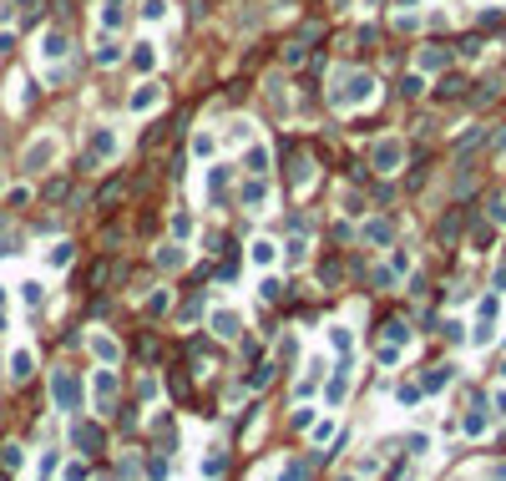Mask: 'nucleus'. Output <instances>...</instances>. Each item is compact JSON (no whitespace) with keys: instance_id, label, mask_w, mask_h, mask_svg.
<instances>
[{"instance_id":"1","label":"nucleus","mask_w":506,"mask_h":481,"mask_svg":"<svg viewBox=\"0 0 506 481\" xmlns=\"http://www.w3.org/2000/svg\"><path fill=\"white\" fill-rule=\"evenodd\" d=\"M329 102H334L339 111H354V107L374 102V76H370V71H350V66H339V71H334V91H329Z\"/></svg>"},{"instance_id":"2","label":"nucleus","mask_w":506,"mask_h":481,"mask_svg":"<svg viewBox=\"0 0 506 481\" xmlns=\"http://www.w3.org/2000/svg\"><path fill=\"white\" fill-rule=\"evenodd\" d=\"M374 167H380V172H395L400 163H405V142H395V137H385V142H374Z\"/></svg>"},{"instance_id":"3","label":"nucleus","mask_w":506,"mask_h":481,"mask_svg":"<svg viewBox=\"0 0 506 481\" xmlns=\"http://www.w3.org/2000/svg\"><path fill=\"white\" fill-rule=\"evenodd\" d=\"M117 147H122L117 132H111V127H96V132H91V157H87V163L96 167L102 157H117Z\"/></svg>"},{"instance_id":"4","label":"nucleus","mask_w":506,"mask_h":481,"mask_svg":"<svg viewBox=\"0 0 506 481\" xmlns=\"http://www.w3.org/2000/svg\"><path fill=\"white\" fill-rule=\"evenodd\" d=\"M213 334H218V340H238V334H243V319L233 309H213Z\"/></svg>"},{"instance_id":"5","label":"nucleus","mask_w":506,"mask_h":481,"mask_svg":"<svg viewBox=\"0 0 506 481\" xmlns=\"http://www.w3.org/2000/svg\"><path fill=\"white\" fill-rule=\"evenodd\" d=\"M157 107H162V87L157 82H142L132 91V111H157Z\"/></svg>"},{"instance_id":"6","label":"nucleus","mask_w":506,"mask_h":481,"mask_svg":"<svg viewBox=\"0 0 506 481\" xmlns=\"http://www.w3.org/2000/svg\"><path fill=\"white\" fill-rule=\"evenodd\" d=\"M51 390H56V406H61V410H76V380H71L66 370H56Z\"/></svg>"},{"instance_id":"7","label":"nucleus","mask_w":506,"mask_h":481,"mask_svg":"<svg viewBox=\"0 0 506 481\" xmlns=\"http://www.w3.org/2000/svg\"><path fill=\"white\" fill-rule=\"evenodd\" d=\"M446 61H451V51H446V46H420L415 66H420V71H446Z\"/></svg>"},{"instance_id":"8","label":"nucleus","mask_w":506,"mask_h":481,"mask_svg":"<svg viewBox=\"0 0 506 481\" xmlns=\"http://www.w3.org/2000/svg\"><path fill=\"white\" fill-rule=\"evenodd\" d=\"M66 30H46V36H41V56L46 61H61V56H66Z\"/></svg>"},{"instance_id":"9","label":"nucleus","mask_w":506,"mask_h":481,"mask_svg":"<svg viewBox=\"0 0 506 481\" xmlns=\"http://www.w3.org/2000/svg\"><path fill=\"white\" fill-rule=\"evenodd\" d=\"M51 157H56V137H41L36 147L26 152V167H46V163H51Z\"/></svg>"},{"instance_id":"10","label":"nucleus","mask_w":506,"mask_h":481,"mask_svg":"<svg viewBox=\"0 0 506 481\" xmlns=\"http://www.w3.org/2000/svg\"><path fill=\"white\" fill-rule=\"evenodd\" d=\"M132 66H137L142 76L157 66V46H152V41H137V46H132Z\"/></svg>"},{"instance_id":"11","label":"nucleus","mask_w":506,"mask_h":481,"mask_svg":"<svg viewBox=\"0 0 506 481\" xmlns=\"http://www.w3.org/2000/svg\"><path fill=\"white\" fill-rule=\"evenodd\" d=\"M117 61H122V46L111 36H96V66H117Z\"/></svg>"},{"instance_id":"12","label":"nucleus","mask_w":506,"mask_h":481,"mask_svg":"<svg viewBox=\"0 0 506 481\" xmlns=\"http://www.w3.org/2000/svg\"><path fill=\"white\" fill-rule=\"evenodd\" d=\"M243 203H249L253 213H258V208L269 203V188H264V178H253V183H243Z\"/></svg>"},{"instance_id":"13","label":"nucleus","mask_w":506,"mask_h":481,"mask_svg":"<svg viewBox=\"0 0 506 481\" xmlns=\"http://www.w3.org/2000/svg\"><path fill=\"white\" fill-rule=\"evenodd\" d=\"M249 259L253 264H273V259H279V248H273L269 238H253V244H249Z\"/></svg>"},{"instance_id":"14","label":"nucleus","mask_w":506,"mask_h":481,"mask_svg":"<svg viewBox=\"0 0 506 481\" xmlns=\"http://www.w3.org/2000/svg\"><path fill=\"white\" fill-rule=\"evenodd\" d=\"M365 233H370V244H390V238H395V223H390V218H374Z\"/></svg>"},{"instance_id":"15","label":"nucleus","mask_w":506,"mask_h":481,"mask_svg":"<svg viewBox=\"0 0 506 481\" xmlns=\"http://www.w3.org/2000/svg\"><path fill=\"white\" fill-rule=\"evenodd\" d=\"M71 436H76V446H81V451H87V456L96 451V446H102V430H91V426H76Z\"/></svg>"},{"instance_id":"16","label":"nucleus","mask_w":506,"mask_h":481,"mask_svg":"<svg viewBox=\"0 0 506 481\" xmlns=\"http://www.w3.org/2000/svg\"><path fill=\"white\" fill-rule=\"evenodd\" d=\"M142 21H147V26L168 21V0H142Z\"/></svg>"},{"instance_id":"17","label":"nucleus","mask_w":506,"mask_h":481,"mask_svg":"<svg viewBox=\"0 0 506 481\" xmlns=\"http://www.w3.org/2000/svg\"><path fill=\"white\" fill-rule=\"evenodd\" d=\"M91 350H96V355H102L107 365H111V360L122 355V350H117V340H111V334H96V340H91Z\"/></svg>"},{"instance_id":"18","label":"nucleus","mask_w":506,"mask_h":481,"mask_svg":"<svg viewBox=\"0 0 506 481\" xmlns=\"http://www.w3.org/2000/svg\"><path fill=\"white\" fill-rule=\"evenodd\" d=\"M461 426H466V436H471V441H481V436H486V415H481V410H466V421H461Z\"/></svg>"},{"instance_id":"19","label":"nucleus","mask_w":506,"mask_h":481,"mask_svg":"<svg viewBox=\"0 0 506 481\" xmlns=\"http://www.w3.org/2000/svg\"><path fill=\"white\" fill-rule=\"evenodd\" d=\"M111 390H117V380H111V370H102L96 375V400H102V410L111 406Z\"/></svg>"},{"instance_id":"20","label":"nucleus","mask_w":506,"mask_h":481,"mask_svg":"<svg viewBox=\"0 0 506 481\" xmlns=\"http://www.w3.org/2000/svg\"><path fill=\"white\" fill-rule=\"evenodd\" d=\"M249 137H253V122H249V117L228 122V142H249Z\"/></svg>"},{"instance_id":"21","label":"nucleus","mask_w":506,"mask_h":481,"mask_svg":"<svg viewBox=\"0 0 506 481\" xmlns=\"http://www.w3.org/2000/svg\"><path fill=\"white\" fill-rule=\"evenodd\" d=\"M380 334H385V345H405V334H410V329H405L400 319H385V329H380Z\"/></svg>"},{"instance_id":"22","label":"nucleus","mask_w":506,"mask_h":481,"mask_svg":"<svg viewBox=\"0 0 506 481\" xmlns=\"http://www.w3.org/2000/svg\"><path fill=\"white\" fill-rule=\"evenodd\" d=\"M446 385H451V370H446V365H440V370H426V390H431V395L446 390Z\"/></svg>"},{"instance_id":"23","label":"nucleus","mask_w":506,"mask_h":481,"mask_svg":"<svg viewBox=\"0 0 506 481\" xmlns=\"http://www.w3.org/2000/svg\"><path fill=\"white\" fill-rule=\"evenodd\" d=\"M258 299H264V304L284 299V284H279V279H264V284H258Z\"/></svg>"},{"instance_id":"24","label":"nucleus","mask_w":506,"mask_h":481,"mask_svg":"<svg viewBox=\"0 0 506 481\" xmlns=\"http://www.w3.org/2000/svg\"><path fill=\"white\" fill-rule=\"evenodd\" d=\"M0 466H6V471H15V466H21V446H0Z\"/></svg>"},{"instance_id":"25","label":"nucleus","mask_w":506,"mask_h":481,"mask_svg":"<svg viewBox=\"0 0 506 481\" xmlns=\"http://www.w3.org/2000/svg\"><path fill=\"white\" fill-rule=\"evenodd\" d=\"M293 183H314V163H309V157H299V163H293Z\"/></svg>"},{"instance_id":"26","label":"nucleus","mask_w":506,"mask_h":481,"mask_svg":"<svg viewBox=\"0 0 506 481\" xmlns=\"http://www.w3.org/2000/svg\"><path fill=\"white\" fill-rule=\"evenodd\" d=\"M10 365H15V380H26V375H30V365H36V360H30V350H15V360H10Z\"/></svg>"},{"instance_id":"27","label":"nucleus","mask_w":506,"mask_h":481,"mask_svg":"<svg viewBox=\"0 0 506 481\" xmlns=\"http://www.w3.org/2000/svg\"><path fill=\"white\" fill-rule=\"evenodd\" d=\"M249 167L264 178V172H269V152H264V147H249Z\"/></svg>"},{"instance_id":"28","label":"nucleus","mask_w":506,"mask_h":481,"mask_svg":"<svg viewBox=\"0 0 506 481\" xmlns=\"http://www.w3.org/2000/svg\"><path fill=\"white\" fill-rule=\"evenodd\" d=\"M172 233L177 238H192V213H172Z\"/></svg>"},{"instance_id":"29","label":"nucleus","mask_w":506,"mask_h":481,"mask_svg":"<svg viewBox=\"0 0 506 481\" xmlns=\"http://www.w3.org/2000/svg\"><path fill=\"white\" fill-rule=\"evenodd\" d=\"M329 340H334V350H350V345H354V334H350L345 325H334V329H329Z\"/></svg>"},{"instance_id":"30","label":"nucleus","mask_w":506,"mask_h":481,"mask_svg":"<svg viewBox=\"0 0 506 481\" xmlns=\"http://www.w3.org/2000/svg\"><path fill=\"white\" fill-rule=\"evenodd\" d=\"M51 264L66 269V264H71V244H56V248H51Z\"/></svg>"},{"instance_id":"31","label":"nucleus","mask_w":506,"mask_h":481,"mask_svg":"<svg viewBox=\"0 0 506 481\" xmlns=\"http://www.w3.org/2000/svg\"><path fill=\"white\" fill-rule=\"evenodd\" d=\"M21 299H26V304H41V284L26 279V284H21Z\"/></svg>"},{"instance_id":"32","label":"nucleus","mask_w":506,"mask_h":481,"mask_svg":"<svg viewBox=\"0 0 506 481\" xmlns=\"http://www.w3.org/2000/svg\"><path fill=\"white\" fill-rule=\"evenodd\" d=\"M147 476H152V481H162V476H168V461H162V456H152V461H147Z\"/></svg>"},{"instance_id":"33","label":"nucleus","mask_w":506,"mask_h":481,"mask_svg":"<svg viewBox=\"0 0 506 481\" xmlns=\"http://www.w3.org/2000/svg\"><path fill=\"white\" fill-rule=\"evenodd\" d=\"M345 213H365V198H360V192H345Z\"/></svg>"},{"instance_id":"34","label":"nucleus","mask_w":506,"mask_h":481,"mask_svg":"<svg viewBox=\"0 0 506 481\" xmlns=\"http://www.w3.org/2000/svg\"><path fill=\"white\" fill-rule=\"evenodd\" d=\"M284 61H289V66H299V61H304V41H293L289 51H284Z\"/></svg>"},{"instance_id":"35","label":"nucleus","mask_w":506,"mask_h":481,"mask_svg":"<svg viewBox=\"0 0 506 481\" xmlns=\"http://www.w3.org/2000/svg\"><path fill=\"white\" fill-rule=\"evenodd\" d=\"M284 481H304V461H293V466L284 471Z\"/></svg>"},{"instance_id":"36","label":"nucleus","mask_w":506,"mask_h":481,"mask_svg":"<svg viewBox=\"0 0 506 481\" xmlns=\"http://www.w3.org/2000/svg\"><path fill=\"white\" fill-rule=\"evenodd\" d=\"M496 410H501V415H506V390H496Z\"/></svg>"},{"instance_id":"37","label":"nucleus","mask_w":506,"mask_h":481,"mask_svg":"<svg viewBox=\"0 0 506 481\" xmlns=\"http://www.w3.org/2000/svg\"><path fill=\"white\" fill-rule=\"evenodd\" d=\"M15 6H21V10H36V0H15Z\"/></svg>"},{"instance_id":"38","label":"nucleus","mask_w":506,"mask_h":481,"mask_svg":"<svg viewBox=\"0 0 506 481\" xmlns=\"http://www.w3.org/2000/svg\"><path fill=\"white\" fill-rule=\"evenodd\" d=\"M334 6H339V10H350V0H334Z\"/></svg>"},{"instance_id":"39","label":"nucleus","mask_w":506,"mask_h":481,"mask_svg":"<svg viewBox=\"0 0 506 481\" xmlns=\"http://www.w3.org/2000/svg\"><path fill=\"white\" fill-rule=\"evenodd\" d=\"M102 6H122V0H102Z\"/></svg>"},{"instance_id":"40","label":"nucleus","mask_w":506,"mask_h":481,"mask_svg":"<svg viewBox=\"0 0 506 481\" xmlns=\"http://www.w3.org/2000/svg\"><path fill=\"white\" fill-rule=\"evenodd\" d=\"M400 6H415V0H400Z\"/></svg>"},{"instance_id":"41","label":"nucleus","mask_w":506,"mask_h":481,"mask_svg":"<svg viewBox=\"0 0 506 481\" xmlns=\"http://www.w3.org/2000/svg\"><path fill=\"white\" fill-rule=\"evenodd\" d=\"M501 375H506V360H501Z\"/></svg>"},{"instance_id":"42","label":"nucleus","mask_w":506,"mask_h":481,"mask_svg":"<svg viewBox=\"0 0 506 481\" xmlns=\"http://www.w3.org/2000/svg\"><path fill=\"white\" fill-rule=\"evenodd\" d=\"M339 481H354V476H339Z\"/></svg>"}]
</instances>
